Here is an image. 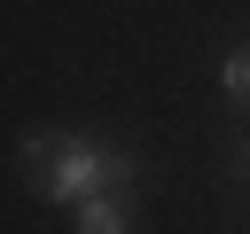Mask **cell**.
Segmentation results:
<instances>
[{"label": "cell", "instance_id": "obj_2", "mask_svg": "<svg viewBox=\"0 0 250 234\" xmlns=\"http://www.w3.org/2000/svg\"><path fill=\"white\" fill-rule=\"evenodd\" d=\"M78 211V226L86 234H125L133 226V203H125V187H109V195H86V203H70Z\"/></svg>", "mask_w": 250, "mask_h": 234}, {"label": "cell", "instance_id": "obj_3", "mask_svg": "<svg viewBox=\"0 0 250 234\" xmlns=\"http://www.w3.org/2000/svg\"><path fill=\"white\" fill-rule=\"evenodd\" d=\"M219 86H227V101H234V109H250V47H234V55L219 62Z\"/></svg>", "mask_w": 250, "mask_h": 234}, {"label": "cell", "instance_id": "obj_1", "mask_svg": "<svg viewBox=\"0 0 250 234\" xmlns=\"http://www.w3.org/2000/svg\"><path fill=\"white\" fill-rule=\"evenodd\" d=\"M23 179L47 195V203H86V195H109L133 179V156L102 133H31L23 140Z\"/></svg>", "mask_w": 250, "mask_h": 234}, {"label": "cell", "instance_id": "obj_4", "mask_svg": "<svg viewBox=\"0 0 250 234\" xmlns=\"http://www.w3.org/2000/svg\"><path fill=\"white\" fill-rule=\"evenodd\" d=\"M234 172H242V187H250V148H234Z\"/></svg>", "mask_w": 250, "mask_h": 234}]
</instances>
